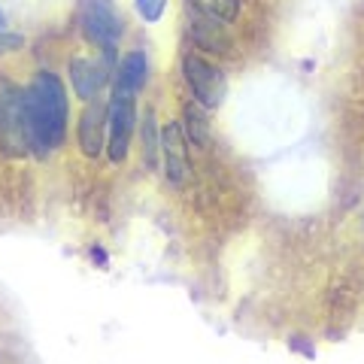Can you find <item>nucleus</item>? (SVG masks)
Listing matches in <instances>:
<instances>
[{"mask_svg":"<svg viewBox=\"0 0 364 364\" xmlns=\"http://www.w3.org/2000/svg\"><path fill=\"white\" fill-rule=\"evenodd\" d=\"M21 107H25L28 149L37 158H49L67 140L70 124V97L58 73L37 70L28 88H21Z\"/></svg>","mask_w":364,"mask_h":364,"instance_id":"nucleus-1","label":"nucleus"},{"mask_svg":"<svg viewBox=\"0 0 364 364\" xmlns=\"http://www.w3.org/2000/svg\"><path fill=\"white\" fill-rule=\"evenodd\" d=\"M76 21L82 37L100 49L104 61L112 64L119 55V43L124 37V18L112 0H79L76 4Z\"/></svg>","mask_w":364,"mask_h":364,"instance_id":"nucleus-2","label":"nucleus"},{"mask_svg":"<svg viewBox=\"0 0 364 364\" xmlns=\"http://www.w3.org/2000/svg\"><path fill=\"white\" fill-rule=\"evenodd\" d=\"M182 79L195 97V104L200 109H219L228 97V76L222 67H215L198 52L182 55Z\"/></svg>","mask_w":364,"mask_h":364,"instance_id":"nucleus-3","label":"nucleus"},{"mask_svg":"<svg viewBox=\"0 0 364 364\" xmlns=\"http://www.w3.org/2000/svg\"><path fill=\"white\" fill-rule=\"evenodd\" d=\"M134 128H136V97L112 95L107 100V155L112 164L128 161Z\"/></svg>","mask_w":364,"mask_h":364,"instance_id":"nucleus-4","label":"nucleus"},{"mask_svg":"<svg viewBox=\"0 0 364 364\" xmlns=\"http://www.w3.org/2000/svg\"><path fill=\"white\" fill-rule=\"evenodd\" d=\"M0 152L9 158L31 155L28 128H25V107H21V88H16V85L0 88Z\"/></svg>","mask_w":364,"mask_h":364,"instance_id":"nucleus-5","label":"nucleus"},{"mask_svg":"<svg viewBox=\"0 0 364 364\" xmlns=\"http://www.w3.org/2000/svg\"><path fill=\"white\" fill-rule=\"evenodd\" d=\"M104 58H88V55H76L67 64V79H70V88H73V97H79L82 104L95 100L104 95V88L112 82V73Z\"/></svg>","mask_w":364,"mask_h":364,"instance_id":"nucleus-6","label":"nucleus"},{"mask_svg":"<svg viewBox=\"0 0 364 364\" xmlns=\"http://www.w3.org/2000/svg\"><path fill=\"white\" fill-rule=\"evenodd\" d=\"M76 143L85 158H100L107 152V100L95 97L79 112L76 122Z\"/></svg>","mask_w":364,"mask_h":364,"instance_id":"nucleus-7","label":"nucleus"},{"mask_svg":"<svg viewBox=\"0 0 364 364\" xmlns=\"http://www.w3.org/2000/svg\"><path fill=\"white\" fill-rule=\"evenodd\" d=\"M161 167L173 186H182L191 170V143L179 122H167L161 128Z\"/></svg>","mask_w":364,"mask_h":364,"instance_id":"nucleus-8","label":"nucleus"},{"mask_svg":"<svg viewBox=\"0 0 364 364\" xmlns=\"http://www.w3.org/2000/svg\"><path fill=\"white\" fill-rule=\"evenodd\" d=\"M146 82H149V58H146L143 49H131L116 64V73H112V95L140 97Z\"/></svg>","mask_w":364,"mask_h":364,"instance_id":"nucleus-9","label":"nucleus"},{"mask_svg":"<svg viewBox=\"0 0 364 364\" xmlns=\"http://www.w3.org/2000/svg\"><path fill=\"white\" fill-rule=\"evenodd\" d=\"M191 33H195V43L207 52H228V46H231V40H228V33L222 31L219 21H210L203 16L191 18Z\"/></svg>","mask_w":364,"mask_h":364,"instance_id":"nucleus-10","label":"nucleus"},{"mask_svg":"<svg viewBox=\"0 0 364 364\" xmlns=\"http://www.w3.org/2000/svg\"><path fill=\"white\" fill-rule=\"evenodd\" d=\"M140 149H143V164L155 170L158 164H161V128H158L155 122V112L146 109L143 116V128H140Z\"/></svg>","mask_w":364,"mask_h":364,"instance_id":"nucleus-11","label":"nucleus"},{"mask_svg":"<svg viewBox=\"0 0 364 364\" xmlns=\"http://www.w3.org/2000/svg\"><path fill=\"white\" fill-rule=\"evenodd\" d=\"M198 16L219 21V25H231L240 16V0H186Z\"/></svg>","mask_w":364,"mask_h":364,"instance_id":"nucleus-12","label":"nucleus"},{"mask_svg":"<svg viewBox=\"0 0 364 364\" xmlns=\"http://www.w3.org/2000/svg\"><path fill=\"white\" fill-rule=\"evenodd\" d=\"M182 131H186V140L188 143H195V146H207L210 143V124L207 119H203V112L200 107L191 100V104L182 107Z\"/></svg>","mask_w":364,"mask_h":364,"instance_id":"nucleus-13","label":"nucleus"},{"mask_svg":"<svg viewBox=\"0 0 364 364\" xmlns=\"http://www.w3.org/2000/svg\"><path fill=\"white\" fill-rule=\"evenodd\" d=\"M134 6H136V16H140L146 25L161 21L167 13V0H134Z\"/></svg>","mask_w":364,"mask_h":364,"instance_id":"nucleus-14","label":"nucleus"},{"mask_svg":"<svg viewBox=\"0 0 364 364\" xmlns=\"http://www.w3.org/2000/svg\"><path fill=\"white\" fill-rule=\"evenodd\" d=\"M25 46V37L21 33H13V31H4L0 28V55H13Z\"/></svg>","mask_w":364,"mask_h":364,"instance_id":"nucleus-15","label":"nucleus"},{"mask_svg":"<svg viewBox=\"0 0 364 364\" xmlns=\"http://www.w3.org/2000/svg\"><path fill=\"white\" fill-rule=\"evenodd\" d=\"M0 25H4V9H0Z\"/></svg>","mask_w":364,"mask_h":364,"instance_id":"nucleus-16","label":"nucleus"}]
</instances>
